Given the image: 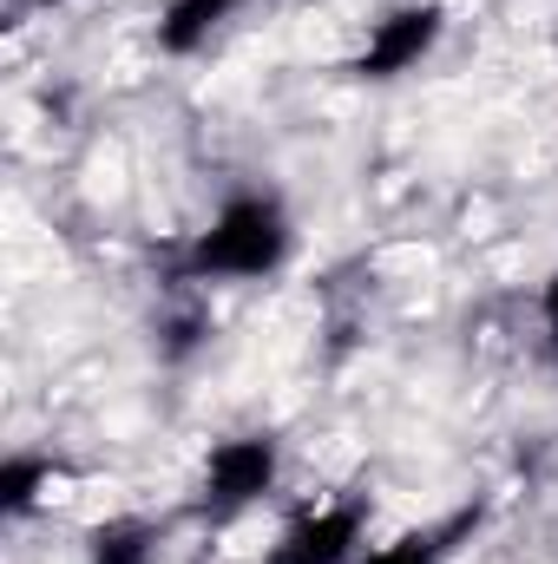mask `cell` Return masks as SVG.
Masks as SVG:
<instances>
[{
	"label": "cell",
	"instance_id": "cell-3",
	"mask_svg": "<svg viewBox=\"0 0 558 564\" xmlns=\"http://www.w3.org/2000/svg\"><path fill=\"white\" fill-rule=\"evenodd\" d=\"M440 26H447L440 0H408V7H388V13L368 26V46L355 53V73H362V79H401V73H415L420 59L433 53Z\"/></svg>",
	"mask_w": 558,
	"mask_h": 564
},
{
	"label": "cell",
	"instance_id": "cell-9",
	"mask_svg": "<svg viewBox=\"0 0 558 564\" xmlns=\"http://www.w3.org/2000/svg\"><path fill=\"white\" fill-rule=\"evenodd\" d=\"M546 315H552V335H558V276H552V295H546Z\"/></svg>",
	"mask_w": 558,
	"mask_h": 564
},
{
	"label": "cell",
	"instance_id": "cell-2",
	"mask_svg": "<svg viewBox=\"0 0 558 564\" xmlns=\"http://www.w3.org/2000/svg\"><path fill=\"white\" fill-rule=\"evenodd\" d=\"M270 486H277V440H270V433H237V440H224V446L211 453L197 512L224 525V519L250 512Z\"/></svg>",
	"mask_w": 558,
	"mask_h": 564
},
{
	"label": "cell",
	"instance_id": "cell-1",
	"mask_svg": "<svg viewBox=\"0 0 558 564\" xmlns=\"http://www.w3.org/2000/svg\"><path fill=\"white\" fill-rule=\"evenodd\" d=\"M296 230L282 217V204L270 191H244L230 197L211 230H197V243L184 250L178 276L184 282H257V276H277L282 257H289Z\"/></svg>",
	"mask_w": 558,
	"mask_h": 564
},
{
	"label": "cell",
	"instance_id": "cell-8",
	"mask_svg": "<svg viewBox=\"0 0 558 564\" xmlns=\"http://www.w3.org/2000/svg\"><path fill=\"white\" fill-rule=\"evenodd\" d=\"M60 479V466L53 459H33V453H13L7 466H0V512H33L40 499H46V486Z\"/></svg>",
	"mask_w": 558,
	"mask_h": 564
},
{
	"label": "cell",
	"instance_id": "cell-6",
	"mask_svg": "<svg viewBox=\"0 0 558 564\" xmlns=\"http://www.w3.org/2000/svg\"><path fill=\"white\" fill-rule=\"evenodd\" d=\"M250 0H171L164 7V20H158V46L164 53H197L230 13H244Z\"/></svg>",
	"mask_w": 558,
	"mask_h": 564
},
{
	"label": "cell",
	"instance_id": "cell-4",
	"mask_svg": "<svg viewBox=\"0 0 558 564\" xmlns=\"http://www.w3.org/2000/svg\"><path fill=\"white\" fill-rule=\"evenodd\" d=\"M362 525H368V506H362V499H342V506L302 512L277 545H270V564H355Z\"/></svg>",
	"mask_w": 558,
	"mask_h": 564
},
{
	"label": "cell",
	"instance_id": "cell-5",
	"mask_svg": "<svg viewBox=\"0 0 558 564\" xmlns=\"http://www.w3.org/2000/svg\"><path fill=\"white\" fill-rule=\"evenodd\" d=\"M480 506H460V512H447L440 525H420V532H401L395 545H382V552H368L362 564H447L473 532H480Z\"/></svg>",
	"mask_w": 558,
	"mask_h": 564
},
{
	"label": "cell",
	"instance_id": "cell-7",
	"mask_svg": "<svg viewBox=\"0 0 558 564\" xmlns=\"http://www.w3.org/2000/svg\"><path fill=\"white\" fill-rule=\"evenodd\" d=\"M158 558V525L151 519H106L86 539V564H151Z\"/></svg>",
	"mask_w": 558,
	"mask_h": 564
},
{
	"label": "cell",
	"instance_id": "cell-10",
	"mask_svg": "<svg viewBox=\"0 0 558 564\" xmlns=\"http://www.w3.org/2000/svg\"><path fill=\"white\" fill-rule=\"evenodd\" d=\"M33 7H60V0H33Z\"/></svg>",
	"mask_w": 558,
	"mask_h": 564
}]
</instances>
